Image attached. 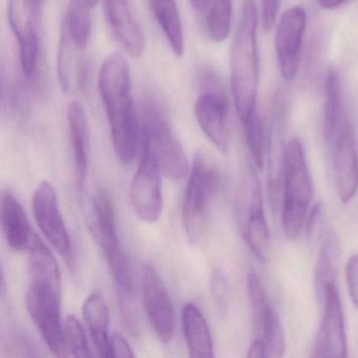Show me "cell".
Returning a JSON list of instances; mask_svg holds the SVG:
<instances>
[{
  "label": "cell",
  "instance_id": "1",
  "mask_svg": "<svg viewBox=\"0 0 358 358\" xmlns=\"http://www.w3.org/2000/svg\"><path fill=\"white\" fill-rule=\"evenodd\" d=\"M98 87L116 156L123 164H131L141 150L142 131L134 106L129 64L122 54H112L104 60Z\"/></svg>",
  "mask_w": 358,
  "mask_h": 358
},
{
  "label": "cell",
  "instance_id": "2",
  "mask_svg": "<svg viewBox=\"0 0 358 358\" xmlns=\"http://www.w3.org/2000/svg\"><path fill=\"white\" fill-rule=\"evenodd\" d=\"M257 28V6L253 0H245L230 50L232 96L243 127L257 113L259 83Z\"/></svg>",
  "mask_w": 358,
  "mask_h": 358
},
{
  "label": "cell",
  "instance_id": "3",
  "mask_svg": "<svg viewBox=\"0 0 358 358\" xmlns=\"http://www.w3.org/2000/svg\"><path fill=\"white\" fill-rule=\"evenodd\" d=\"M282 226L288 240H296L305 229L306 220L313 199V184L299 138L285 148L282 159Z\"/></svg>",
  "mask_w": 358,
  "mask_h": 358
},
{
  "label": "cell",
  "instance_id": "4",
  "mask_svg": "<svg viewBox=\"0 0 358 358\" xmlns=\"http://www.w3.org/2000/svg\"><path fill=\"white\" fill-rule=\"evenodd\" d=\"M141 131V148L160 173L173 181L183 179L189 171L187 156L166 117L157 106H146Z\"/></svg>",
  "mask_w": 358,
  "mask_h": 358
},
{
  "label": "cell",
  "instance_id": "5",
  "mask_svg": "<svg viewBox=\"0 0 358 358\" xmlns=\"http://www.w3.org/2000/svg\"><path fill=\"white\" fill-rule=\"evenodd\" d=\"M219 184L217 169L202 154L196 155L182 209L184 228L192 242H196L203 234Z\"/></svg>",
  "mask_w": 358,
  "mask_h": 358
},
{
  "label": "cell",
  "instance_id": "6",
  "mask_svg": "<svg viewBox=\"0 0 358 358\" xmlns=\"http://www.w3.org/2000/svg\"><path fill=\"white\" fill-rule=\"evenodd\" d=\"M62 282L30 280L27 309L45 343L56 356L64 355L62 322Z\"/></svg>",
  "mask_w": 358,
  "mask_h": 358
},
{
  "label": "cell",
  "instance_id": "7",
  "mask_svg": "<svg viewBox=\"0 0 358 358\" xmlns=\"http://www.w3.org/2000/svg\"><path fill=\"white\" fill-rule=\"evenodd\" d=\"M39 6L35 0H9L8 20L20 48V66L27 78L36 74L41 54L37 15Z\"/></svg>",
  "mask_w": 358,
  "mask_h": 358
},
{
  "label": "cell",
  "instance_id": "8",
  "mask_svg": "<svg viewBox=\"0 0 358 358\" xmlns=\"http://www.w3.org/2000/svg\"><path fill=\"white\" fill-rule=\"evenodd\" d=\"M32 209L37 225L45 238L66 261L71 263L73 259L72 238L60 211L57 192L51 183L41 182L35 189Z\"/></svg>",
  "mask_w": 358,
  "mask_h": 358
},
{
  "label": "cell",
  "instance_id": "9",
  "mask_svg": "<svg viewBox=\"0 0 358 358\" xmlns=\"http://www.w3.org/2000/svg\"><path fill=\"white\" fill-rule=\"evenodd\" d=\"M243 234L251 252L267 261L271 252V238L263 207V194L259 178L255 171L249 173L242 199Z\"/></svg>",
  "mask_w": 358,
  "mask_h": 358
},
{
  "label": "cell",
  "instance_id": "10",
  "mask_svg": "<svg viewBox=\"0 0 358 358\" xmlns=\"http://www.w3.org/2000/svg\"><path fill=\"white\" fill-rule=\"evenodd\" d=\"M322 307L324 313L314 341L311 357H347L345 318L335 284L327 286Z\"/></svg>",
  "mask_w": 358,
  "mask_h": 358
},
{
  "label": "cell",
  "instance_id": "11",
  "mask_svg": "<svg viewBox=\"0 0 358 358\" xmlns=\"http://www.w3.org/2000/svg\"><path fill=\"white\" fill-rule=\"evenodd\" d=\"M160 173L154 161L141 148V160L131 182L129 196L136 215L146 223H156L162 213Z\"/></svg>",
  "mask_w": 358,
  "mask_h": 358
},
{
  "label": "cell",
  "instance_id": "12",
  "mask_svg": "<svg viewBox=\"0 0 358 358\" xmlns=\"http://www.w3.org/2000/svg\"><path fill=\"white\" fill-rule=\"evenodd\" d=\"M143 303L155 334L162 343H171L175 333V309L164 282L152 265L144 268Z\"/></svg>",
  "mask_w": 358,
  "mask_h": 358
},
{
  "label": "cell",
  "instance_id": "13",
  "mask_svg": "<svg viewBox=\"0 0 358 358\" xmlns=\"http://www.w3.org/2000/svg\"><path fill=\"white\" fill-rule=\"evenodd\" d=\"M306 24L305 10L294 7L282 13L276 27L274 43L280 74L285 80H292L296 75Z\"/></svg>",
  "mask_w": 358,
  "mask_h": 358
},
{
  "label": "cell",
  "instance_id": "14",
  "mask_svg": "<svg viewBox=\"0 0 358 358\" xmlns=\"http://www.w3.org/2000/svg\"><path fill=\"white\" fill-rule=\"evenodd\" d=\"M228 98L225 92H201L194 104V116L209 141L222 152L229 148Z\"/></svg>",
  "mask_w": 358,
  "mask_h": 358
},
{
  "label": "cell",
  "instance_id": "15",
  "mask_svg": "<svg viewBox=\"0 0 358 358\" xmlns=\"http://www.w3.org/2000/svg\"><path fill=\"white\" fill-rule=\"evenodd\" d=\"M333 180L339 200L349 202L358 188V152L350 125L341 129L333 152Z\"/></svg>",
  "mask_w": 358,
  "mask_h": 358
},
{
  "label": "cell",
  "instance_id": "16",
  "mask_svg": "<svg viewBox=\"0 0 358 358\" xmlns=\"http://www.w3.org/2000/svg\"><path fill=\"white\" fill-rule=\"evenodd\" d=\"M90 229L108 263L125 255L119 243L114 203L106 190H99L92 200Z\"/></svg>",
  "mask_w": 358,
  "mask_h": 358
},
{
  "label": "cell",
  "instance_id": "17",
  "mask_svg": "<svg viewBox=\"0 0 358 358\" xmlns=\"http://www.w3.org/2000/svg\"><path fill=\"white\" fill-rule=\"evenodd\" d=\"M108 24L120 47L131 58H140L145 48V39L134 17L129 0H103Z\"/></svg>",
  "mask_w": 358,
  "mask_h": 358
},
{
  "label": "cell",
  "instance_id": "18",
  "mask_svg": "<svg viewBox=\"0 0 358 358\" xmlns=\"http://www.w3.org/2000/svg\"><path fill=\"white\" fill-rule=\"evenodd\" d=\"M0 221L8 245L15 251L30 249L35 234L20 201L11 192H3Z\"/></svg>",
  "mask_w": 358,
  "mask_h": 358
},
{
  "label": "cell",
  "instance_id": "19",
  "mask_svg": "<svg viewBox=\"0 0 358 358\" xmlns=\"http://www.w3.org/2000/svg\"><path fill=\"white\" fill-rule=\"evenodd\" d=\"M68 122L73 156H74L75 167H76L77 181L81 186L89 171L91 131H90L87 112L80 102L73 101L69 106Z\"/></svg>",
  "mask_w": 358,
  "mask_h": 358
},
{
  "label": "cell",
  "instance_id": "20",
  "mask_svg": "<svg viewBox=\"0 0 358 358\" xmlns=\"http://www.w3.org/2000/svg\"><path fill=\"white\" fill-rule=\"evenodd\" d=\"M83 317L98 355L110 357V313L103 295L94 292L83 303Z\"/></svg>",
  "mask_w": 358,
  "mask_h": 358
},
{
  "label": "cell",
  "instance_id": "21",
  "mask_svg": "<svg viewBox=\"0 0 358 358\" xmlns=\"http://www.w3.org/2000/svg\"><path fill=\"white\" fill-rule=\"evenodd\" d=\"M182 320L189 355L196 358L213 357V337L208 324L199 307L194 303H186Z\"/></svg>",
  "mask_w": 358,
  "mask_h": 358
},
{
  "label": "cell",
  "instance_id": "22",
  "mask_svg": "<svg viewBox=\"0 0 358 358\" xmlns=\"http://www.w3.org/2000/svg\"><path fill=\"white\" fill-rule=\"evenodd\" d=\"M150 3L171 51L176 57H182L184 52L183 26L176 0H150Z\"/></svg>",
  "mask_w": 358,
  "mask_h": 358
},
{
  "label": "cell",
  "instance_id": "23",
  "mask_svg": "<svg viewBox=\"0 0 358 358\" xmlns=\"http://www.w3.org/2000/svg\"><path fill=\"white\" fill-rule=\"evenodd\" d=\"M341 246L336 234H328L322 249L316 265L314 274V286H315L316 299L318 303H324V292L329 284H334L338 268Z\"/></svg>",
  "mask_w": 358,
  "mask_h": 358
},
{
  "label": "cell",
  "instance_id": "24",
  "mask_svg": "<svg viewBox=\"0 0 358 358\" xmlns=\"http://www.w3.org/2000/svg\"><path fill=\"white\" fill-rule=\"evenodd\" d=\"M91 6L87 0H70L62 29L77 49H83L92 35Z\"/></svg>",
  "mask_w": 358,
  "mask_h": 358
},
{
  "label": "cell",
  "instance_id": "25",
  "mask_svg": "<svg viewBox=\"0 0 358 358\" xmlns=\"http://www.w3.org/2000/svg\"><path fill=\"white\" fill-rule=\"evenodd\" d=\"M257 338L265 343L267 357H282L285 352V336L282 322L271 303L266 308L261 317L255 322Z\"/></svg>",
  "mask_w": 358,
  "mask_h": 358
},
{
  "label": "cell",
  "instance_id": "26",
  "mask_svg": "<svg viewBox=\"0 0 358 358\" xmlns=\"http://www.w3.org/2000/svg\"><path fill=\"white\" fill-rule=\"evenodd\" d=\"M341 108V91L338 73L330 70L324 81V137L330 143L336 135Z\"/></svg>",
  "mask_w": 358,
  "mask_h": 358
},
{
  "label": "cell",
  "instance_id": "27",
  "mask_svg": "<svg viewBox=\"0 0 358 358\" xmlns=\"http://www.w3.org/2000/svg\"><path fill=\"white\" fill-rule=\"evenodd\" d=\"M232 0H213L206 17V29L211 41L222 43L229 37L232 22Z\"/></svg>",
  "mask_w": 358,
  "mask_h": 358
},
{
  "label": "cell",
  "instance_id": "28",
  "mask_svg": "<svg viewBox=\"0 0 358 358\" xmlns=\"http://www.w3.org/2000/svg\"><path fill=\"white\" fill-rule=\"evenodd\" d=\"M64 355L74 357H91L94 355L90 348L85 329L80 320L69 315L64 324Z\"/></svg>",
  "mask_w": 358,
  "mask_h": 358
},
{
  "label": "cell",
  "instance_id": "29",
  "mask_svg": "<svg viewBox=\"0 0 358 358\" xmlns=\"http://www.w3.org/2000/svg\"><path fill=\"white\" fill-rule=\"evenodd\" d=\"M247 144L250 150L255 164L259 169H263L265 164L266 152L269 148V139L263 119L255 113L250 120L244 125Z\"/></svg>",
  "mask_w": 358,
  "mask_h": 358
},
{
  "label": "cell",
  "instance_id": "30",
  "mask_svg": "<svg viewBox=\"0 0 358 358\" xmlns=\"http://www.w3.org/2000/svg\"><path fill=\"white\" fill-rule=\"evenodd\" d=\"M72 45L70 37L62 28L59 54H58V79L64 93L70 91L72 87L73 56Z\"/></svg>",
  "mask_w": 358,
  "mask_h": 358
},
{
  "label": "cell",
  "instance_id": "31",
  "mask_svg": "<svg viewBox=\"0 0 358 358\" xmlns=\"http://www.w3.org/2000/svg\"><path fill=\"white\" fill-rule=\"evenodd\" d=\"M210 291L217 308L221 311H225L229 299V285L225 273L222 270H215L211 274Z\"/></svg>",
  "mask_w": 358,
  "mask_h": 358
},
{
  "label": "cell",
  "instance_id": "32",
  "mask_svg": "<svg viewBox=\"0 0 358 358\" xmlns=\"http://www.w3.org/2000/svg\"><path fill=\"white\" fill-rule=\"evenodd\" d=\"M345 282L352 303L358 308V253L352 255L345 266Z\"/></svg>",
  "mask_w": 358,
  "mask_h": 358
},
{
  "label": "cell",
  "instance_id": "33",
  "mask_svg": "<svg viewBox=\"0 0 358 358\" xmlns=\"http://www.w3.org/2000/svg\"><path fill=\"white\" fill-rule=\"evenodd\" d=\"M280 6V0H262V24L266 33L273 29Z\"/></svg>",
  "mask_w": 358,
  "mask_h": 358
},
{
  "label": "cell",
  "instance_id": "34",
  "mask_svg": "<svg viewBox=\"0 0 358 358\" xmlns=\"http://www.w3.org/2000/svg\"><path fill=\"white\" fill-rule=\"evenodd\" d=\"M110 357H134L135 356L131 345L119 333L110 335Z\"/></svg>",
  "mask_w": 358,
  "mask_h": 358
},
{
  "label": "cell",
  "instance_id": "35",
  "mask_svg": "<svg viewBox=\"0 0 358 358\" xmlns=\"http://www.w3.org/2000/svg\"><path fill=\"white\" fill-rule=\"evenodd\" d=\"M320 215H322V204H320V203H316V204L313 205L312 208L310 209L307 220H306V234H307L309 238L313 234L314 228H315L316 223H317L318 220H320Z\"/></svg>",
  "mask_w": 358,
  "mask_h": 358
},
{
  "label": "cell",
  "instance_id": "36",
  "mask_svg": "<svg viewBox=\"0 0 358 358\" xmlns=\"http://www.w3.org/2000/svg\"><path fill=\"white\" fill-rule=\"evenodd\" d=\"M247 356L250 358H263L267 357V352H266L265 343L261 338H255V341L251 343L249 348Z\"/></svg>",
  "mask_w": 358,
  "mask_h": 358
},
{
  "label": "cell",
  "instance_id": "37",
  "mask_svg": "<svg viewBox=\"0 0 358 358\" xmlns=\"http://www.w3.org/2000/svg\"><path fill=\"white\" fill-rule=\"evenodd\" d=\"M345 1L347 0H318V3L322 9L331 10L339 7Z\"/></svg>",
  "mask_w": 358,
  "mask_h": 358
},
{
  "label": "cell",
  "instance_id": "38",
  "mask_svg": "<svg viewBox=\"0 0 358 358\" xmlns=\"http://www.w3.org/2000/svg\"><path fill=\"white\" fill-rule=\"evenodd\" d=\"M209 1L210 0H190V3L196 12H203L209 5Z\"/></svg>",
  "mask_w": 358,
  "mask_h": 358
},
{
  "label": "cell",
  "instance_id": "39",
  "mask_svg": "<svg viewBox=\"0 0 358 358\" xmlns=\"http://www.w3.org/2000/svg\"><path fill=\"white\" fill-rule=\"evenodd\" d=\"M87 1L92 8H95L97 3H99V0H87Z\"/></svg>",
  "mask_w": 358,
  "mask_h": 358
},
{
  "label": "cell",
  "instance_id": "40",
  "mask_svg": "<svg viewBox=\"0 0 358 358\" xmlns=\"http://www.w3.org/2000/svg\"><path fill=\"white\" fill-rule=\"evenodd\" d=\"M35 1H36L37 5L41 7V3H43V0H35Z\"/></svg>",
  "mask_w": 358,
  "mask_h": 358
}]
</instances>
